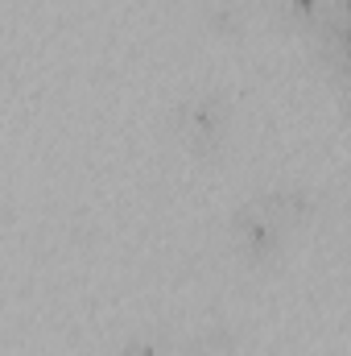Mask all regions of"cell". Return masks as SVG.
<instances>
[{
	"label": "cell",
	"mask_w": 351,
	"mask_h": 356,
	"mask_svg": "<svg viewBox=\"0 0 351 356\" xmlns=\"http://www.w3.org/2000/svg\"><path fill=\"white\" fill-rule=\"evenodd\" d=\"M170 120V133L174 141L198 162H211L228 149L232 141V120H236V108H232V95L215 83H194L178 95L166 112Z\"/></svg>",
	"instance_id": "obj_1"
},
{
	"label": "cell",
	"mask_w": 351,
	"mask_h": 356,
	"mask_svg": "<svg viewBox=\"0 0 351 356\" xmlns=\"http://www.w3.org/2000/svg\"><path fill=\"white\" fill-rule=\"evenodd\" d=\"M289 236H293V228L285 220H277L257 195L240 199L228 211V249L248 269H273L285 257Z\"/></svg>",
	"instance_id": "obj_2"
},
{
	"label": "cell",
	"mask_w": 351,
	"mask_h": 356,
	"mask_svg": "<svg viewBox=\"0 0 351 356\" xmlns=\"http://www.w3.org/2000/svg\"><path fill=\"white\" fill-rule=\"evenodd\" d=\"M252 195L261 199L277 220H285L293 232L306 228V224L318 216V195H314V186H306V182H268V186L252 191Z\"/></svg>",
	"instance_id": "obj_3"
},
{
	"label": "cell",
	"mask_w": 351,
	"mask_h": 356,
	"mask_svg": "<svg viewBox=\"0 0 351 356\" xmlns=\"http://www.w3.org/2000/svg\"><path fill=\"white\" fill-rule=\"evenodd\" d=\"M314 58L331 83L351 91V21H323L314 33Z\"/></svg>",
	"instance_id": "obj_4"
},
{
	"label": "cell",
	"mask_w": 351,
	"mask_h": 356,
	"mask_svg": "<svg viewBox=\"0 0 351 356\" xmlns=\"http://www.w3.org/2000/svg\"><path fill=\"white\" fill-rule=\"evenodd\" d=\"M178 353H182V340H178L170 327L141 323V327H128L116 340V353L112 356H178Z\"/></svg>",
	"instance_id": "obj_5"
},
{
	"label": "cell",
	"mask_w": 351,
	"mask_h": 356,
	"mask_svg": "<svg viewBox=\"0 0 351 356\" xmlns=\"http://www.w3.org/2000/svg\"><path fill=\"white\" fill-rule=\"evenodd\" d=\"M261 4L277 25H285L293 33L314 38L323 29V21H327V0H261Z\"/></svg>",
	"instance_id": "obj_6"
},
{
	"label": "cell",
	"mask_w": 351,
	"mask_h": 356,
	"mask_svg": "<svg viewBox=\"0 0 351 356\" xmlns=\"http://www.w3.org/2000/svg\"><path fill=\"white\" fill-rule=\"evenodd\" d=\"M178 356H244V348H240V336L228 323H203L190 336H182Z\"/></svg>",
	"instance_id": "obj_7"
},
{
	"label": "cell",
	"mask_w": 351,
	"mask_h": 356,
	"mask_svg": "<svg viewBox=\"0 0 351 356\" xmlns=\"http://www.w3.org/2000/svg\"><path fill=\"white\" fill-rule=\"evenodd\" d=\"M248 17L252 13H248L244 0H198V21L219 38H240Z\"/></svg>",
	"instance_id": "obj_8"
},
{
	"label": "cell",
	"mask_w": 351,
	"mask_h": 356,
	"mask_svg": "<svg viewBox=\"0 0 351 356\" xmlns=\"http://www.w3.org/2000/svg\"><path fill=\"white\" fill-rule=\"evenodd\" d=\"M327 21H351V0H327Z\"/></svg>",
	"instance_id": "obj_9"
},
{
	"label": "cell",
	"mask_w": 351,
	"mask_h": 356,
	"mask_svg": "<svg viewBox=\"0 0 351 356\" xmlns=\"http://www.w3.org/2000/svg\"><path fill=\"white\" fill-rule=\"evenodd\" d=\"M343 211H348V220H351V182H348V191H343Z\"/></svg>",
	"instance_id": "obj_10"
}]
</instances>
